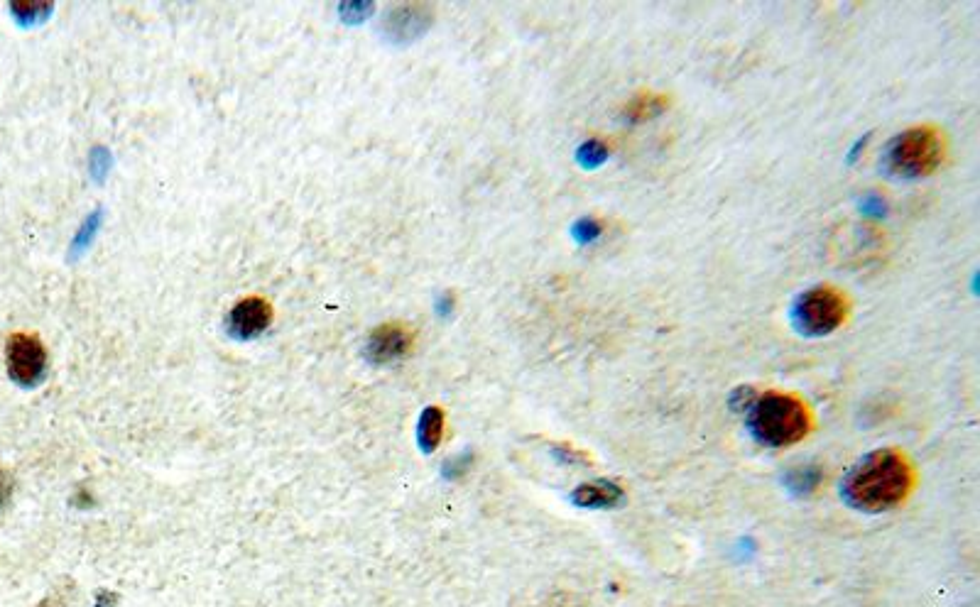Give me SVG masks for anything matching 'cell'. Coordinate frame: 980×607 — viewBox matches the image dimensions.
<instances>
[{
    "instance_id": "6da1fadb",
    "label": "cell",
    "mask_w": 980,
    "mask_h": 607,
    "mask_svg": "<svg viewBox=\"0 0 980 607\" xmlns=\"http://www.w3.org/2000/svg\"><path fill=\"white\" fill-rule=\"evenodd\" d=\"M917 485L912 461L900 448H878L848 470L841 495L853 510L880 514L900 507Z\"/></svg>"
},
{
    "instance_id": "7a4b0ae2",
    "label": "cell",
    "mask_w": 980,
    "mask_h": 607,
    "mask_svg": "<svg viewBox=\"0 0 980 607\" xmlns=\"http://www.w3.org/2000/svg\"><path fill=\"white\" fill-rule=\"evenodd\" d=\"M748 429L760 446L787 448L807 439L814 419L802 397L794 392L767 390L755 395L745 409Z\"/></svg>"
},
{
    "instance_id": "3957f363",
    "label": "cell",
    "mask_w": 980,
    "mask_h": 607,
    "mask_svg": "<svg viewBox=\"0 0 980 607\" xmlns=\"http://www.w3.org/2000/svg\"><path fill=\"white\" fill-rule=\"evenodd\" d=\"M944 135L934 125H912L890 140L885 169L897 179H927L944 162Z\"/></svg>"
},
{
    "instance_id": "277c9868",
    "label": "cell",
    "mask_w": 980,
    "mask_h": 607,
    "mask_svg": "<svg viewBox=\"0 0 980 607\" xmlns=\"http://www.w3.org/2000/svg\"><path fill=\"white\" fill-rule=\"evenodd\" d=\"M851 302L846 292L833 284H816L799 294L792 304V324L802 336H831L848 319Z\"/></svg>"
},
{
    "instance_id": "5b68a950",
    "label": "cell",
    "mask_w": 980,
    "mask_h": 607,
    "mask_svg": "<svg viewBox=\"0 0 980 607\" xmlns=\"http://www.w3.org/2000/svg\"><path fill=\"white\" fill-rule=\"evenodd\" d=\"M5 363L8 373L20 387L40 385L47 370L45 343L35 333H13L5 346Z\"/></svg>"
},
{
    "instance_id": "8992f818",
    "label": "cell",
    "mask_w": 980,
    "mask_h": 607,
    "mask_svg": "<svg viewBox=\"0 0 980 607\" xmlns=\"http://www.w3.org/2000/svg\"><path fill=\"white\" fill-rule=\"evenodd\" d=\"M415 348V331L407 324H383L375 328L368 338V358L375 365H388L405 358Z\"/></svg>"
},
{
    "instance_id": "52a82bcc",
    "label": "cell",
    "mask_w": 980,
    "mask_h": 607,
    "mask_svg": "<svg viewBox=\"0 0 980 607\" xmlns=\"http://www.w3.org/2000/svg\"><path fill=\"white\" fill-rule=\"evenodd\" d=\"M272 324V306L260 297H245L228 314V328L238 338H253Z\"/></svg>"
},
{
    "instance_id": "ba28073f",
    "label": "cell",
    "mask_w": 980,
    "mask_h": 607,
    "mask_svg": "<svg viewBox=\"0 0 980 607\" xmlns=\"http://www.w3.org/2000/svg\"><path fill=\"white\" fill-rule=\"evenodd\" d=\"M571 502L581 510H613L625 502V490L613 480H591L571 492Z\"/></svg>"
},
{
    "instance_id": "9c48e42d",
    "label": "cell",
    "mask_w": 980,
    "mask_h": 607,
    "mask_svg": "<svg viewBox=\"0 0 980 607\" xmlns=\"http://www.w3.org/2000/svg\"><path fill=\"white\" fill-rule=\"evenodd\" d=\"M667 108H669V96L657 94V91H640V94L630 96L628 101H625L620 116H623L625 123L640 125V123H647V120H655L657 116H662Z\"/></svg>"
},
{
    "instance_id": "30bf717a",
    "label": "cell",
    "mask_w": 980,
    "mask_h": 607,
    "mask_svg": "<svg viewBox=\"0 0 980 607\" xmlns=\"http://www.w3.org/2000/svg\"><path fill=\"white\" fill-rule=\"evenodd\" d=\"M441 439H444V412L439 407L424 409L422 419H419V446L432 453L437 451Z\"/></svg>"
},
{
    "instance_id": "8fae6325",
    "label": "cell",
    "mask_w": 980,
    "mask_h": 607,
    "mask_svg": "<svg viewBox=\"0 0 980 607\" xmlns=\"http://www.w3.org/2000/svg\"><path fill=\"white\" fill-rule=\"evenodd\" d=\"M789 488H792L794 492H799V495H809V492H814L816 488L821 485V470L819 468H797V470H792V475H789Z\"/></svg>"
},
{
    "instance_id": "7c38bea8",
    "label": "cell",
    "mask_w": 980,
    "mask_h": 607,
    "mask_svg": "<svg viewBox=\"0 0 980 607\" xmlns=\"http://www.w3.org/2000/svg\"><path fill=\"white\" fill-rule=\"evenodd\" d=\"M10 495H13V475L0 466V507L8 505Z\"/></svg>"
},
{
    "instance_id": "4fadbf2b",
    "label": "cell",
    "mask_w": 980,
    "mask_h": 607,
    "mask_svg": "<svg viewBox=\"0 0 980 607\" xmlns=\"http://www.w3.org/2000/svg\"><path fill=\"white\" fill-rule=\"evenodd\" d=\"M40 607H62V605H57V603H42Z\"/></svg>"
}]
</instances>
